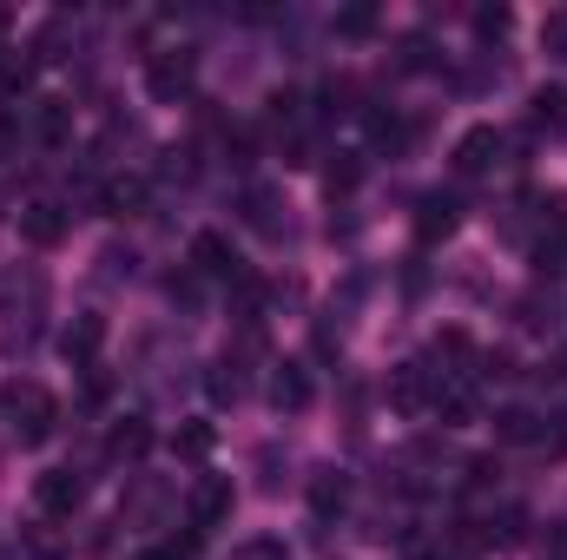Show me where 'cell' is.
Wrapping results in <instances>:
<instances>
[{
    "label": "cell",
    "mask_w": 567,
    "mask_h": 560,
    "mask_svg": "<svg viewBox=\"0 0 567 560\" xmlns=\"http://www.w3.org/2000/svg\"><path fill=\"white\" fill-rule=\"evenodd\" d=\"M542 428H548V416H535L528 403H508V409H495V442H508V448H522V442H542Z\"/></svg>",
    "instance_id": "12"
},
{
    "label": "cell",
    "mask_w": 567,
    "mask_h": 560,
    "mask_svg": "<svg viewBox=\"0 0 567 560\" xmlns=\"http://www.w3.org/2000/svg\"><path fill=\"white\" fill-rule=\"evenodd\" d=\"M265 120L297 139V126H303V93H271V113H265Z\"/></svg>",
    "instance_id": "21"
},
{
    "label": "cell",
    "mask_w": 567,
    "mask_h": 560,
    "mask_svg": "<svg viewBox=\"0 0 567 560\" xmlns=\"http://www.w3.org/2000/svg\"><path fill=\"white\" fill-rule=\"evenodd\" d=\"M145 560H158V554H145Z\"/></svg>",
    "instance_id": "32"
},
{
    "label": "cell",
    "mask_w": 567,
    "mask_h": 560,
    "mask_svg": "<svg viewBox=\"0 0 567 560\" xmlns=\"http://www.w3.org/2000/svg\"><path fill=\"white\" fill-rule=\"evenodd\" d=\"M100 205H106V218H140V205H145V178H113V185L100 191Z\"/></svg>",
    "instance_id": "16"
},
{
    "label": "cell",
    "mask_w": 567,
    "mask_h": 560,
    "mask_svg": "<svg viewBox=\"0 0 567 560\" xmlns=\"http://www.w3.org/2000/svg\"><path fill=\"white\" fill-rule=\"evenodd\" d=\"M548 422H555V428H542V442H548L555 455H567V416H548Z\"/></svg>",
    "instance_id": "28"
},
{
    "label": "cell",
    "mask_w": 567,
    "mask_h": 560,
    "mask_svg": "<svg viewBox=\"0 0 567 560\" xmlns=\"http://www.w3.org/2000/svg\"><path fill=\"white\" fill-rule=\"evenodd\" d=\"M508 20H515L508 7H482V13H475V33H482V40H502V33H508Z\"/></svg>",
    "instance_id": "26"
},
{
    "label": "cell",
    "mask_w": 567,
    "mask_h": 560,
    "mask_svg": "<svg viewBox=\"0 0 567 560\" xmlns=\"http://www.w3.org/2000/svg\"><path fill=\"white\" fill-rule=\"evenodd\" d=\"M435 416L449 422V428L475 422V390H468V383H442V396H435Z\"/></svg>",
    "instance_id": "17"
},
{
    "label": "cell",
    "mask_w": 567,
    "mask_h": 560,
    "mask_svg": "<svg viewBox=\"0 0 567 560\" xmlns=\"http://www.w3.org/2000/svg\"><path fill=\"white\" fill-rule=\"evenodd\" d=\"M192 265H198L205 278H225V283L245 278V258H238V245H231L225 231H198V238H192Z\"/></svg>",
    "instance_id": "7"
},
{
    "label": "cell",
    "mask_w": 567,
    "mask_h": 560,
    "mask_svg": "<svg viewBox=\"0 0 567 560\" xmlns=\"http://www.w3.org/2000/svg\"><path fill=\"white\" fill-rule=\"evenodd\" d=\"M337 33H343V40L377 33V7H343V13H337Z\"/></svg>",
    "instance_id": "23"
},
{
    "label": "cell",
    "mask_w": 567,
    "mask_h": 560,
    "mask_svg": "<svg viewBox=\"0 0 567 560\" xmlns=\"http://www.w3.org/2000/svg\"><path fill=\"white\" fill-rule=\"evenodd\" d=\"M7 145H13V126H7V120H0V152H7Z\"/></svg>",
    "instance_id": "29"
},
{
    "label": "cell",
    "mask_w": 567,
    "mask_h": 560,
    "mask_svg": "<svg viewBox=\"0 0 567 560\" xmlns=\"http://www.w3.org/2000/svg\"><path fill=\"white\" fill-rule=\"evenodd\" d=\"M0 403H7V416H13V435H20L27 448H33V442H47V435H53V422H60V403H53L40 383H13Z\"/></svg>",
    "instance_id": "2"
},
{
    "label": "cell",
    "mask_w": 567,
    "mask_h": 560,
    "mask_svg": "<svg viewBox=\"0 0 567 560\" xmlns=\"http://www.w3.org/2000/svg\"><path fill=\"white\" fill-rule=\"evenodd\" d=\"M542 53H548V60H567V7H555V13L542 20Z\"/></svg>",
    "instance_id": "22"
},
{
    "label": "cell",
    "mask_w": 567,
    "mask_h": 560,
    "mask_svg": "<svg viewBox=\"0 0 567 560\" xmlns=\"http://www.w3.org/2000/svg\"><path fill=\"white\" fill-rule=\"evenodd\" d=\"M455 225H462V198H455V191H429L423 205H416V238H423V245L449 238Z\"/></svg>",
    "instance_id": "11"
},
{
    "label": "cell",
    "mask_w": 567,
    "mask_h": 560,
    "mask_svg": "<svg viewBox=\"0 0 567 560\" xmlns=\"http://www.w3.org/2000/svg\"><path fill=\"white\" fill-rule=\"evenodd\" d=\"M435 356H442V363H475L468 330H442V336H435Z\"/></svg>",
    "instance_id": "24"
},
{
    "label": "cell",
    "mask_w": 567,
    "mask_h": 560,
    "mask_svg": "<svg viewBox=\"0 0 567 560\" xmlns=\"http://www.w3.org/2000/svg\"><path fill=\"white\" fill-rule=\"evenodd\" d=\"M502 165V133L495 126H468L462 139H455V178H482V172H495Z\"/></svg>",
    "instance_id": "6"
},
{
    "label": "cell",
    "mask_w": 567,
    "mask_h": 560,
    "mask_svg": "<svg viewBox=\"0 0 567 560\" xmlns=\"http://www.w3.org/2000/svg\"><path fill=\"white\" fill-rule=\"evenodd\" d=\"M245 211H251V225H258V231H278V218H271V191H265V185H251V191H245Z\"/></svg>",
    "instance_id": "25"
},
{
    "label": "cell",
    "mask_w": 567,
    "mask_h": 560,
    "mask_svg": "<svg viewBox=\"0 0 567 560\" xmlns=\"http://www.w3.org/2000/svg\"><path fill=\"white\" fill-rule=\"evenodd\" d=\"M423 66H429V40L410 33V40H403V73H423Z\"/></svg>",
    "instance_id": "27"
},
{
    "label": "cell",
    "mask_w": 567,
    "mask_h": 560,
    "mask_svg": "<svg viewBox=\"0 0 567 560\" xmlns=\"http://www.w3.org/2000/svg\"><path fill=\"white\" fill-rule=\"evenodd\" d=\"M555 376H561V383H567V356H561V370H555Z\"/></svg>",
    "instance_id": "30"
},
{
    "label": "cell",
    "mask_w": 567,
    "mask_h": 560,
    "mask_svg": "<svg viewBox=\"0 0 567 560\" xmlns=\"http://www.w3.org/2000/svg\"><path fill=\"white\" fill-rule=\"evenodd\" d=\"M33 133L47 145H66V133H73V106L66 100H33Z\"/></svg>",
    "instance_id": "15"
},
{
    "label": "cell",
    "mask_w": 567,
    "mask_h": 560,
    "mask_svg": "<svg viewBox=\"0 0 567 560\" xmlns=\"http://www.w3.org/2000/svg\"><path fill=\"white\" fill-rule=\"evenodd\" d=\"M192 80H198V53H192V46H165V53L145 60V93H152L158 106H178V100L192 93Z\"/></svg>",
    "instance_id": "1"
},
{
    "label": "cell",
    "mask_w": 567,
    "mask_h": 560,
    "mask_svg": "<svg viewBox=\"0 0 567 560\" xmlns=\"http://www.w3.org/2000/svg\"><path fill=\"white\" fill-rule=\"evenodd\" d=\"M357 185H363V152H337L330 172H323V191L343 198V191H357Z\"/></svg>",
    "instance_id": "18"
},
{
    "label": "cell",
    "mask_w": 567,
    "mask_h": 560,
    "mask_svg": "<svg viewBox=\"0 0 567 560\" xmlns=\"http://www.w3.org/2000/svg\"><path fill=\"white\" fill-rule=\"evenodd\" d=\"M442 383H455V376H449V370H429V363L390 370V409H396V416H423V409H435Z\"/></svg>",
    "instance_id": "3"
},
{
    "label": "cell",
    "mask_w": 567,
    "mask_h": 560,
    "mask_svg": "<svg viewBox=\"0 0 567 560\" xmlns=\"http://www.w3.org/2000/svg\"><path fill=\"white\" fill-rule=\"evenodd\" d=\"M212 442H218V428H212V422H185V428L172 435V448H178V455H192V462H198V455H212Z\"/></svg>",
    "instance_id": "20"
},
{
    "label": "cell",
    "mask_w": 567,
    "mask_h": 560,
    "mask_svg": "<svg viewBox=\"0 0 567 560\" xmlns=\"http://www.w3.org/2000/svg\"><path fill=\"white\" fill-rule=\"evenodd\" d=\"M310 396H317L310 363H271V409L297 416V409H310Z\"/></svg>",
    "instance_id": "10"
},
{
    "label": "cell",
    "mask_w": 567,
    "mask_h": 560,
    "mask_svg": "<svg viewBox=\"0 0 567 560\" xmlns=\"http://www.w3.org/2000/svg\"><path fill=\"white\" fill-rule=\"evenodd\" d=\"M33 501H40V515H60V521H66V515L86 501V481H80L73 468H47V475L33 481Z\"/></svg>",
    "instance_id": "8"
},
{
    "label": "cell",
    "mask_w": 567,
    "mask_h": 560,
    "mask_svg": "<svg viewBox=\"0 0 567 560\" xmlns=\"http://www.w3.org/2000/svg\"><path fill=\"white\" fill-rule=\"evenodd\" d=\"M106 448H113L120 462H140L145 448H152V428H145L140 416H126V422H120V428H113V442H106Z\"/></svg>",
    "instance_id": "19"
},
{
    "label": "cell",
    "mask_w": 567,
    "mask_h": 560,
    "mask_svg": "<svg viewBox=\"0 0 567 560\" xmlns=\"http://www.w3.org/2000/svg\"><path fill=\"white\" fill-rule=\"evenodd\" d=\"M343 501H350V481H343L337 468H317V475H310V515L330 521V515H343Z\"/></svg>",
    "instance_id": "13"
},
{
    "label": "cell",
    "mask_w": 567,
    "mask_h": 560,
    "mask_svg": "<svg viewBox=\"0 0 567 560\" xmlns=\"http://www.w3.org/2000/svg\"><path fill=\"white\" fill-rule=\"evenodd\" d=\"M528 133H567V86H542L528 100Z\"/></svg>",
    "instance_id": "14"
},
{
    "label": "cell",
    "mask_w": 567,
    "mask_h": 560,
    "mask_svg": "<svg viewBox=\"0 0 567 560\" xmlns=\"http://www.w3.org/2000/svg\"><path fill=\"white\" fill-rule=\"evenodd\" d=\"M100 343H106V317H100V310H80V317L60 330V356H66L73 370H93Z\"/></svg>",
    "instance_id": "5"
},
{
    "label": "cell",
    "mask_w": 567,
    "mask_h": 560,
    "mask_svg": "<svg viewBox=\"0 0 567 560\" xmlns=\"http://www.w3.org/2000/svg\"><path fill=\"white\" fill-rule=\"evenodd\" d=\"M0 218H7V198H0Z\"/></svg>",
    "instance_id": "31"
},
{
    "label": "cell",
    "mask_w": 567,
    "mask_h": 560,
    "mask_svg": "<svg viewBox=\"0 0 567 560\" xmlns=\"http://www.w3.org/2000/svg\"><path fill=\"white\" fill-rule=\"evenodd\" d=\"M20 238H27L33 251H53V245L66 238V205H53V198H33V205L20 211Z\"/></svg>",
    "instance_id": "9"
},
{
    "label": "cell",
    "mask_w": 567,
    "mask_h": 560,
    "mask_svg": "<svg viewBox=\"0 0 567 560\" xmlns=\"http://www.w3.org/2000/svg\"><path fill=\"white\" fill-rule=\"evenodd\" d=\"M225 515H231V475H198L192 495H185V521L205 535V528H218Z\"/></svg>",
    "instance_id": "4"
}]
</instances>
